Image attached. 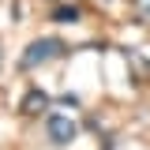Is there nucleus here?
Listing matches in <instances>:
<instances>
[{
    "mask_svg": "<svg viewBox=\"0 0 150 150\" xmlns=\"http://www.w3.org/2000/svg\"><path fill=\"white\" fill-rule=\"evenodd\" d=\"M45 131H49V143L53 146H68L79 139V124L71 116H60V112H49L45 116Z\"/></svg>",
    "mask_w": 150,
    "mask_h": 150,
    "instance_id": "2",
    "label": "nucleus"
},
{
    "mask_svg": "<svg viewBox=\"0 0 150 150\" xmlns=\"http://www.w3.org/2000/svg\"><path fill=\"white\" fill-rule=\"evenodd\" d=\"M131 8H135V15L143 23H150V0H131Z\"/></svg>",
    "mask_w": 150,
    "mask_h": 150,
    "instance_id": "5",
    "label": "nucleus"
},
{
    "mask_svg": "<svg viewBox=\"0 0 150 150\" xmlns=\"http://www.w3.org/2000/svg\"><path fill=\"white\" fill-rule=\"evenodd\" d=\"M0 60H4V53H0Z\"/></svg>",
    "mask_w": 150,
    "mask_h": 150,
    "instance_id": "6",
    "label": "nucleus"
},
{
    "mask_svg": "<svg viewBox=\"0 0 150 150\" xmlns=\"http://www.w3.org/2000/svg\"><path fill=\"white\" fill-rule=\"evenodd\" d=\"M49 105H53V98L45 90H38V86H30V90L23 94V101H19V112H23V116H41Z\"/></svg>",
    "mask_w": 150,
    "mask_h": 150,
    "instance_id": "3",
    "label": "nucleus"
},
{
    "mask_svg": "<svg viewBox=\"0 0 150 150\" xmlns=\"http://www.w3.org/2000/svg\"><path fill=\"white\" fill-rule=\"evenodd\" d=\"M49 19L53 23H79L83 19V8L79 4H56L53 11H49Z\"/></svg>",
    "mask_w": 150,
    "mask_h": 150,
    "instance_id": "4",
    "label": "nucleus"
},
{
    "mask_svg": "<svg viewBox=\"0 0 150 150\" xmlns=\"http://www.w3.org/2000/svg\"><path fill=\"white\" fill-rule=\"evenodd\" d=\"M68 49H64V41H56V38H38V41H30L26 45V53L19 56V68H41V64H49V60H56V56H64Z\"/></svg>",
    "mask_w": 150,
    "mask_h": 150,
    "instance_id": "1",
    "label": "nucleus"
}]
</instances>
